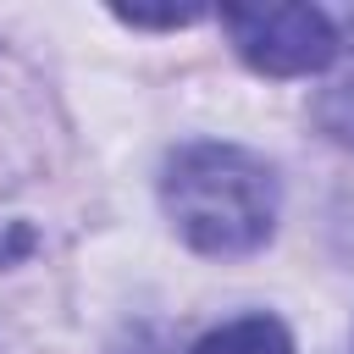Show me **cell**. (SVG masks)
Wrapping results in <instances>:
<instances>
[{"mask_svg":"<svg viewBox=\"0 0 354 354\" xmlns=\"http://www.w3.org/2000/svg\"><path fill=\"white\" fill-rule=\"evenodd\" d=\"M160 205L199 254H254L277 227V171L243 144H183L166 155Z\"/></svg>","mask_w":354,"mask_h":354,"instance_id":"1","label":"cell"},{"mask_svg":"<svg viewBox=\"0 0 354 354\" xmlns=\"http://www.w3.org/2000/svg\"><path fill=\"white\" fill-rule=\"evenodd\" d=\"M221 28H227L232 50L266 77L326 72L343 50V39L321 6H221Z\"/></svg>","mask_w":354,"mask_h":354,"instance_id":"2","label":"cell"},{"mask_svg":"<svg viewBox=\"0 0 354 354\" xmlns=\"http://www.w3.org/2000/svg\"><path fill=\"white\" fill-rule=\"evenodd\" d=\"M188 354H293V337L277 315H238V321L205 332Z\"/></svg>","mask_w":354,"mask_h":354,"instance_id":"3","label":"cell"},{"mask_svg":"<svg viewBox=\"0 0 354 354\" xmlns=\"http://www.w3.org/2000/svg\"><path fill=\"white\" fill-rule=\"evenodd\" d=\"M315 122H321V133H326L332 144H348V149H354V72L337 77L332 88H321Z\"/></svg>","mask_w":354,"mask_h":354,"instance_id":"4","label":"cell"},{"mask_svg":"<svg viewBox=\"0 0 354 354\" xmlns=\"http://www.w3.org/2000/svg\"><path fill=\"white\" fill-rule=\"evenodd\" d=\"M205 6H166V11H149V6H116V22L127 28H188L199 22Z\"/></svg>","mask_w":354,"mask_h":354,"instance_id":"5","label":"cell"}]
</instances>
